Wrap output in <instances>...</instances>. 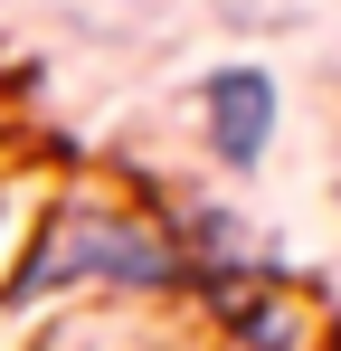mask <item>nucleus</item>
<instances>
[{"label": "nucleus", "mask_w": 341, "mask_h": 351, "mask_svg": "<svg viewBox=\"0 0 341 351\" xmlns=\"http://www.w3.org/2000/svg\"><path fill=\"white\" fill-rule=\"evenodd\" d=\"M123 276V285H162L170 276V247L142 228H123V219H105V209H66L57 219V247H38L29 256V276L19 285H57V276Z\"/></svg>", "instance_id": "f257e3e1"}, {"label": "nucleus", "mask_w": 341, "mask_h": 351, "mask_svg": "<svg viewBox=\"0 0 341 351\" xmlns=\"http://www.w3.org/2000/svg\"><path fill=\"white\" fill-rule=\"evenodd\" d=\"M209 143H218V162H266V143H275V76L266 66H227L209 76Z\"/></svg>", "instance_id": "f03ea898"}, {"label": "nucleus", "mask_w": 341, "mask_h": 351, "mask_svg": "<svg viewBox=\"0 0 341 351\" xmlns=\"http://www.w3.org/2000/svg\"><path fill=\"white\" fill-rule=\"evenodd\" d=\"M57 351H95V342H57Z\"/></svg>", "instance_id": "7ed1b4c3"}]
</instances>
